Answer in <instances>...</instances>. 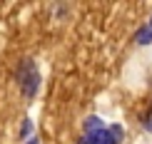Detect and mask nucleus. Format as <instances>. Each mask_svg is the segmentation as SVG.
<instances>
[{
	"label": "nucleus",
	"mask_w": 152,
	"mask_h": 144,
	"mask_svg": "<svg viewBox=\"0 0 152 144\" xmlns=\"http://www.w3.org/2000/svg\"><path fill=\"white\" fill-rule=\"evenodd\" d=\"M20 82H23V92H25V97H33L35 92H37V85H40V75H37V70L33 67V70H30V75H28V77H23Z\"/></svg>",
	"instance_id": "obj_1"
},
{
	"label": "nucleus",
	"mask_w": 152,
	"mask_h": 144,
	"mask_svg": "<svg viewBox=\"0 0 152 144\" xmlns=\"http://www.w3.org/2000/svg\"><path fill=\"white\" fill-rule=\"evenodd\" d=\"M105 129V122L100 119V117H87L85 119V132L87 134H97V132H102Z\"/></svg>",
	"instance_id": "obj_2"
},
{
	"label": "nucleus",
	"mask_w": 152,
	"mask_h": 144,
	"mask_svg": "<svg viewBox=\"0 0 152 144\" xmlns=\"http://www.w3.org/2000/svg\"><path fill=\"white\" fill-rule=\"evenodd\" d=\"M107 137H110L112 144H120V142H122V137H125L122 124H112V127H107Z\"/></svg>",
	"instance_id": "obj_3"
},
{
	"label": "nucleus",
	"mask_w": 152,
	"mask_h": 144,
	"mask_svg": "<svg viewBox=\"0 0 152 144\" xmlns=\"http://www.w3.org/2000/svg\"><path fill=\"white\" fill-rule=\"evenodd\" d=\"M135 40H137V45H150L152 42V30L150 27H140L137 35H135Z\"/></svg>",
	"instance_id": "obj_4"
},
{
	"label": "nucleus",
	"mask_w": 152,
	"mask_h": 144,
	"mask_svg": "<svg viewBox=\"0 0 152 144\" xmlns=\"http://www.w3.org/2000/svg\"><path fill=\"white\" fill-rule=\"evenodd\" d=\"M30 132H33V122H30V119H25L23 122V127H20V137H23V139H30Z\"/></svg>",
	"instance_id": "obj_5"
},
{
	"label": "nucleus",
	"mask_w": 152,
	"mask_h": 144,
	"mask_svg": "<svg viewBox=\"0 0 152 144\" xmlns=\"http://www.w3.org/2000/svg\"><path fill=\"white\" fill-rule=\"evenodd\" d=\"M28 144H37V139H35V137H30V139H28Z\"/></svg>",
	"instance_id": "obj_6"
},
{
	"label": "nucleus",
	"mask_w": 152,
	"mask_h": 144,
	"mask_svg": "<svg viewBox=\"0 0 152 144\" xmlns=\"http://www.w3.org/2000/svg\"><path fill=\"white\" fill-rule=\"evenodd\" d=\"M147 27H150V30H152V17H150V22H147Z\"/></svg>",
	"instance_id": "obj_7"
}]
</instances>
